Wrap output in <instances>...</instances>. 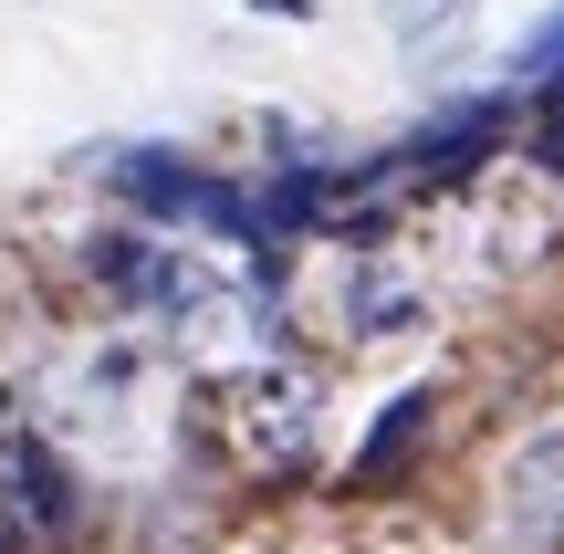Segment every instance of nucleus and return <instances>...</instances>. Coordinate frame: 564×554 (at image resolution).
I'll use <instances>...</instances> for the list:
<instances>
[{"label":"nucleus","instance_id":"7ed1b4c3","mask_svg":"<svg viewBox=\"0 0 564 554\" xmlns=\"http://www.w3.org/2000/svg\"><path fill=\"white\" fill-rule=\"evenodd\" d=\"M116 188L137 209H158V220H199V230H230V220H251L241 199H230L220 178H199L188 157H116Z\"/></svg>","mask_w":564,"mask_h":554},{"label":"nucleus","instance_id":"f8f14e48","mask_svg":"<svg viewBox=\"0 0 564 554\" xmlns=\"http://www.w3.org/2000/svg\"><path fill=\"white\" fill-rule=\"evenodd\" d=\"M0 554H11V523H0Z\"/></svg>","mask_w":564,"mask_h":554},{"label":"nucleus","instance_id":"1a4fd4ad","mask_svg":"<svg viewBox=\"0 0 564 554\" xmlns=\"http://www.w3.org/2000/svg\"><path fill=\"white\" fill-rule=\"evenodd\" d=\"M544 167H564V84H554V105H544Z\"/></svg>","mask_w":564,"mask_h":554},{"label":"nucleus","instance_id":"423d86ee","mask_svg":"<svg viewBox=\"0 0 564 554\" xmlns=\"http://www.w3.org/2000/svg\"><path fill=\"white\" fill-rule=\"evenodd\" d=\"M0 460H11L0 481L21 492V513H32V523H74V481H63V460L42 450L32 430H11V439H0Z\"/></svg>","mask_w":564,"mask_h":554},{"label":"nucleus","instance_id":"0eeeda50","mask_svg":"<svg viewBox=\"0 0 564 554\" xmlns=\"http://www.w3.org/2000/svg\"><path fill=\"white\" fill-rule=\"evenodd\" d=\"M491 220H502V230H481L491 262H533V251H544V188H502Z\"/></svg>","mask_w":564,"mask_h":554},{"label":"nucleus","instance_id":"9d476101","mask_svg":"<svg viewBox=\"0 0 564 554\" xmlns=\"http://www.w3.org/2000/svg\"><path fill=\"white\" fill-rule=\"evenodd\" d=\"M387 21H398V32H429V11H440V0H377Z\"/></svg>","mask_w":564,"mask_h":554},{"label":"nucleus","instance_id":"20e7f679","mask_svg":"<svg viewBox=\"0 0 564 554\" xmlns=\"http://www.w3.org/2000/svg\"><path fill=\"white\" fill-rule=\"evenodd\" d=\"M502 523H512L533 554L564 544V430H544V439L512 450V471H502Z\"/></svg>","mask_w":564,"mask_h":554},{"label":"nucleus","instance_id":"f03ea898","mask_svg":"<svg viewBox=\"0 0 564 554\" xmlns=\"http://www.w3.org/2000/svg\"><path fill=\"white\" fill-rule=\"evenodd\" d=\"M230 439H241L262 471H303L324 439V388L303 367H282V356H262V367L230 377Z\"/></svg>","mask_w":564,"mask_h":554},{"label":"nucleus","instance_id":"6e6552de","mask_svg":"<svg viewBox=\"0 0 564 554\" xmlns=\"http://www.w3.org/2000/svg\"><path fill=\"white\" fill-rule=\"evenodd\" d=\"M533 74L564 84V21H544V32H533Z\"/></svg>","mask_w":564,"mask_h":554},{"label":"nucleus","instance_id":"39448f33","mask_svg":"<svg viewBox=\"0 0 564 554\" xmlns=\"http://www.w3.org/2000/svg\"><path fill=\"white\" fill-rule=\"evenodd\" d=\"M419 314H429V293H419L408 262H366L356 283H345V335H366V346H377V335H408Z\"/></svg>","mask_w":564,"mask_h":554},{"label":"nucleus","instance_id":"9b49d317","mask_svg":"<svg viewBox=\"0 0 564 554\" xmlns=\"http://www.w3.org/2000/svg\"><path fill=\"white\" fill-rule=\"evenodd\" d=\"M262 11H282V21H293V11H303V0H262Z\"/></svg>","mask_w":564,"mask_h":554},{"label":"nucleus","instance_id":"f257e3e1","mask_svg":"<svg viewBox=\"0 0 564 554\" xmlns=\"http://www.w3.org/2000/svg\"><path fill=\"white\" fill-rule=\"evenodd\" d=\"M95 272H105V283H116L137 314H158L167 335H220L230 314H241V283H230L209 251H188V241L116 230V241H95Z\"/></svg>","mask_w":564,"mask_h":554}]
</instances>
